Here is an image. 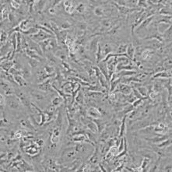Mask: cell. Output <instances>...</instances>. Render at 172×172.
<instances>
[{
  "label": "cell",
  "instance_id": "obj_1",
  "mask_svg": "<svg viewBox=\"0 0 172 172\" xmlns=\"http://www.w3.org/2000/svg\"><path fill=\"white\" fill-rule=\"evenodd\" d=\"M46 93V92H45ZM44 91L41 90H31L30 94L36 101H43L47 98V95Z\"/></svg>",
  "mask_w": 172,
  "mask_h": 172
},
{
  "label": "cell",
  "instance_id": "obj_2",
  "mask_svg": "<svg viewBox=\"0 0 172 172\" xmlns=\"http://www.w3.org/2000/svg\"><path fill=\"white\" fill-rule=\"evenodd\" d=\"M52 38V34H48L47 32L45 31H39L37 34H33L31 36V39L34 40L35 42H41L45 39H48V38Z\"/></svg>",
  "mask_w": 172,
  "mask_h": 172
},
{
  "label": "cell",
  "instance_id": "obj_3",
  "mask_svg": "<svg viewBox=\"0 0 172 172\" xmlns=\"http://www.w3.org/2000/svg\"><path fill=\"white\" fill-rule=\"evenodd\" d=\"M38 89L44 91V92H52V85H51V80H46L45 81L42 82L41 83H40L38 86Z\"/></svg>",
  "mask_w": 172,
  "mask_h": 172
},
{
  "label": "cell",
  "instance_id": "obj_4",
  "mask_svg": "<svg viewBox=\"0 0 172 172\" xmlns=\"http://www.w3.org/2000/svg\"><path fill=\"white\" fill-rule=\"evenodd\" d=\"M87 114L91 118H101L102 114L99 109L95 107H91L87 111Z\"/></svg>",
  "mask_w": 172,
  "mask_h": 172
},
{
  "label": "cell",
  "instance_id": "obj_5",
  "mask_svg": "<svg viewBox=\"0 0 172 172\" xmlns=\"http://www.w3.org/2000/svg\"><path fill=\"white\" fill-rule=\"evenodd\" d=\"M117 87H118V90H115V92H121V94L128 95L132 93V88L126 84H121L118 86Z\"/></svg>",
  "mask_w": 172,
  "mask_h": 172
},
{
  "label": "cell",
  "instance_id": "obj_6",
  "mask_svg": "<svg viewBox=\"0 0 172 172\" xmlns=\"http://www.w3.org/2000/svg\"><path fill=\"white\" fill-rule=\"evenodd\" d=\"M93 121L97 125L98 132L101 133L106 128V122L103 119H101V118H94Z\"/></svg>",
  "mask_w": 172,
  "mask_h": 172
},
{
  "label": "cell",
  "instance_id": "obj_7",
  "mask_svg": "<svg viewBox=\"0 0 172 172\" xmlns=\"http://www.w3.org/2000/svg\"><path fill=\"white\" fill-rule=\"evenodd\" d=\"M14 79H15L17 83L18 84L19 87H27V86H28L27 81H26V79H24V77H22L21 75L14 76Z\"/></svg>",
  "mask_w": 172,
  "mask_h": 172
},
{
  "label": "cell",
  "instance_id": "obj_8",
  "mask_svg": "<svg viewBox=\"0 0 172 172\" xmlns=\"http://www.w3.org/2000/svg\"><path fill=\"white\" fill-rule=\"evenodd\" d=\"M20 124L23 127L27 128V129H30V130H34V128L33 126V125L30 122V121L28 119H26V118H24L20 121Z\"/></svg>",
  "mask_w": 172,
  "mask_h": 172
},
{
  "label": "cell",
  "instance_id": "obj_9",
  "mask_svg": "<svg viewBox=\"0 0 172 172\" xmlns=\"http://www.w3.org/2000/svg\"><path fill=\"white\" fill-rule=\"evenodd\" d=\"M86 126H87V129H88L89 131H90V132H94V133H96L97 131V125L94 123V121H89L88 123L86 125Z\"/></svg>",
  "mask_w": 172,
  "mask_h": 172
},
{
  "label": "cell",
  "instance_id": "obj_10",
  "mask_svg": "<svg viewBox=\"0 0 172 172\" xmlns=\"http://www.w3.org/2000/svg\"><path fill=\"white\" fill-rule=\"evenodd\" d=\"M50 41H51V39L48 38V39H45V40H44V41H42L38 43L43 52H46V50L48 48V46L50 45Z\"/></svg>",
  "mask_w": 172,
  "mask_h": 172
},
{
  "label": "cell",
  "instance_id": "obj_11",
  "mask_svg": "<svg viewBox=\"0 0 172 172\" xmlns=\"http://www.w3.org/2000/svg\"><path fill=\"white\" fill-rule=\"evenodd\" d=\"M135 48L133 47V45L132 44H130L129 45H128V48H127V53H128V59H132L134 55H135Z\"/></svg>",
  "mask_w": 172,
  "mask_h": 172
},
{
  "label": "cell",
  "instance_id": "obj_12",
  "mask_svg": "<svg viewBox=\"0 0 172 172\" xmlns=\"http://www.w3.org/2000/svg\"><path fill=\"white\" fill-rule=\"evenodd\" d=\"M64 98L61 96H59V97H56L55 98H53L52 100V104H53L54 106L55 107H58L59 105H60L63 101H64Z\"/></svg>",
  "mask_w": 172,
  "mask_h": 172
},
{
  "label": "cell",
  "instance_id": "obj_13",
  "mask_svg": "<svg viewBox=\"0 0 172 172\" xmlns=\"http://www.w3.org/2000/svg\"><path fill=\"white\" fill-rule=\"evenodd\" d=\"M22 76L24 79H28L31 76V70L27 66H24L22 71Z\"/></svg>",
  "mask_w": 172,
  "mask_h": 172
},
{
  "label": "cell",
  "instance_id": "obj_14",
  "mask_svg": "<svg viewBox=\"0 0 172 172\" xmlns=\"http://www.w3.org/2000/svg\"><path fill=\"white\" fill-rule=\"evenodd\" d=\"M76 101L78 103V104H83L84 103V95L82 92H79L76 97Z\"/></svg>",
  "mask_w": 172,
  "mask_h": 172
},
{
  "label": "cell",
  "instance_id": "obj_15",
  "mask_svg": "<svg viewBox=\"0 0 172 172\" xmlns=\"http://www.w3.org/2000/svg\"><path fill=\"white\" fill-rule=\"evenodd\" d=\"M38 62H39L38 60H37L35 59H33V58L28 59V63H29V65L31 68H36L38 66V63H39Z\"/></svg>",
  "mask_w": 172,
  "mask_h": 172
},
{
  "label": "cell",
  "instance_id": "obj_16",
  "mask_svg": "<svg viewBox=\"0 0 172 172\" xmlns=\"http://www.w3.org/2000/svg\"><path fill=\"white\" fill-rule=\"evenodd\" d=\"M152 54H153L152 51H150V50H145V51L142 52L141 55H142L143 59H149L151 57Z\"/></svg>",
  "mask_w": 172,
  "mask_h": 172
},
{
  "label": "cell",
  "instance_id": "obj_17",
  "mask_svg": "<svg viewBox=\"0 0 172 172\" xmlns=\"http://www.w3.org/2000/svg\"><path fill=\"white\" fill-rule=\"evenodd\" d=\"M44 70H45V72H46L48 74H50V75H52V74H53V73L55 72V69H54V67L51 66L50 65L45 66Z\"/></svg>",
  "mask_w": 172,
  "mask_h": 172
},
{
  "label": "cell",
  "instance_id": "obj_18",
  "mask_svg": "<svg viewBox=\"0 0 172 172\" xmlns=\"http://www.w3.org/2000/svg\"><path fill=\"white\" fill-rule=\"evenodd\" d=\"M138 91L141 94V95L143 97H146V95H147V93H148V90H147V89L146 88V87H139L138 89Z\"/></svg>",
  "mask_w": 172,
  "mask_h": 172
},
{
  "label": "cell",
  "instance_id": "obj_19",
  "mask_svg": "<svg viewBox=\"0 0 172 172\" xmlns=\"http://www.w3.org/2000/svg\"><path fill=\"white\" fill-rule=\"evenodd\" d=\"M127 48H128V45H120V46L118 47L117 52H118L119 55H121V54L124 53L125 51H127Z\"/></svg>",
  "mask_w": 172,
  "mask_h": 172
},
{
  "label": "cell",
  "instance_id": "obj_20",
  "mask_svg": "<svg viewBox=\"0 0 172 172\" xmlns=\"http://www.w3.org/2000/svg\"><path fill=\"white\" fill-rule=\"evenodd\" d=\"M111 51H112V48H111V45L106 44V45H104V55H108V54L110 53Z\"/></svg>",
  "mask_w": 172,
  "mask_h": 172
},
{
  "label": "cell",
  "instance_id": "obj_21",
  "mask_svg": "<svg viewBox=\"0 0 172 172\" xmlns=\"http://www.w3.org/2000/svg\"><path fill=\"white\" fill-rule=\"evenodd\" d=\"M76 11L79 12L80 13H83L85 11V6L83 4H80L77 7H76Z\"/></svg>",
  "mask_w": 172,
  "mask_h": 172
},
{
  "label": "cell",
  "instance_id": "obj_22",
  "mask_svg": "<svg viewBox=\"0 0 172 172\" xmlns=\"http://www.w3.org/2000/svg\"><path fill=\"white\" fill-rule=\"evenodd\" d=\"M7 38H8V35L6 34V32H3V31L2 30V31H1V43H2V45H3V41L5 42Z\"/></svg>",
  "mask_w": 172,
  "mask_h": 172
},
{
  "label": "cell",
  "instance_id": "obj_23",
  "mask_svg": "<svg viewBox=\"0 0 172 172\" xmlns=\"http://www.w3.org/2000/svg\"><path fill=\"white\" fill-rule=\"evenodd\" d=\"M144 99H139V100H135L133 103H132V105H133V107L135 108H138V107H139V106H141V103L142 102V101H143Z\"/></svg>",
  "mask_w": 172,
  "mask_h": 172
},
{
  "label": "cell",
  "instance_id": "obj_24",
  "mask_svg": "<svg viewBox=\"0 0 172 172\" xmlns=\"http://www.w3.org/2000/svg\"><path fill=\"white\" fill-rule=\"evenodd\" d=\"M62 29H64V30H66V29H69V28H70L71 27V24H69L68 22H64L63 24H62Z\"/></svg>",
  "mask_w": 172,
  "mask_h": 172
},
{
  "label": "cell",
  "instance_id": "obj_25",
  "mask_svg": "<svg viewBox=\"0 0 172 172\" xmlns=\"http://www.w3.org/2000/svg\"><path fill=\"white\" fill-rule=\"evenodd\" d=\"M95 14L96 15H97V16H103L104 15V13H103V11H102V10L101 9V8H97V9H95Z\"/></svg>",
  "mask_w": 172,
  "mask_h": 172
},
{
  "label": "cell",
  "instance_id": "obj_26",
  "mask_svg": "<svg viewBox=\"0 0 172 172\" xmlns=\"http://www.w3.org/2000/svg\"><path fill=\"white\" fill-rule=\"evenodd\" d=\"M49 12H50L51 13H55V10H53V9H50V10H49Z\"/></svg>",
  "mask_w": 172,
  "mask_h": 172
}]
</instances>
